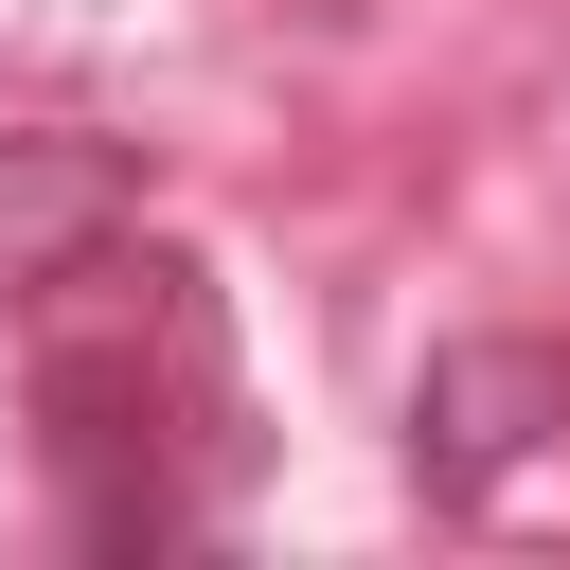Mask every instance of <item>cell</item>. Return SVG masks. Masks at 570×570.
I'll use <instances>...</instances> for the list:
<instances>
[{
	"mask_svg": "<svg viewBox=\"0 0 570 570\" xmlns=\"http://www.w3.org/2000/svg\"><path fill=\"white\" fill-rule=\"evenodd\" d=\"M125 196H142V178H125V142H71V125L0 142V303H53V267L125 232Z\"/></svg>",
	"mask_w": 570,
	"mask_h": 570,
	"instance_id": "2",
	"label": "cell"
},
{
	"mask_svg": "<svg viewBox=\"0 0 570 570\" xmlns=\"http://www.w3.org/2000/svg\"><path fill=\"white\" fill-rule=\"evenodd\" d=\"M534 410H570V374H552V356H445L410 428L445 445V481H499V463L534 445Z\"/></svg>",
	"mask_w": 570,
	"mask_h": 570,
	"instance_id": "3",
	"label": "cell"
},
{
	"mask_svg": "<svg viewBox=\"0 0 570 570\" xmlns=\"http://www.w3.org/2000/svg\"><path fill=\"white\" fill-rule=\"evenodd\" d=\"M36 428H53V481L107 552H160L214 517V481H178V445L232 463V374H214V303L196 267H107L71 249L53 267V321H36Z\"/></svg>",
	"mask_w": 570,
	"mask_h": 570,
	"instance_id": "1",
	"label": "cell"
}]
</instances>
